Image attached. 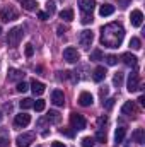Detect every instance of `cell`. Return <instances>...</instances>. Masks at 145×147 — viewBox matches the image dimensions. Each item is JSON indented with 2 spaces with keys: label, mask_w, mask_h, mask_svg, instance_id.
<instances>
[{
  "label": "cell",
  "mask_w": 145,
  "mask_h": 147,
  "mask_svg": "<svg viewBox=\"0 0 145 147\" xmlns=\"http://www.w3.org/2000/svg\"><path fill=\"white\" fill-rule=\"evenodd\" d=\"M121 113L133 118V116L137 115V106H135V103H133V101H126V103L121 106Z\"/></svg>",
  "instance_id": "obj_13"
},
{
  "label": "cell",
  "mask_w": 145,
  "mask_h": 147,
  "mask_svg": "<svg viewBox=\"0 0 145 147\" xmlns=\"http://www.w3.org/2000/svg\"><path fill=\"white\" fill-rule=\"evenodd\" d=\"M63 33H65V29H63V28H62V26H60V28H58V34H60V36H62V34H63Z\"/></svg>",
  "instance_id": "obj_42"
},
{
  "label": "cell",
  "mask_w": 145,
  "mask_h": 147,
  "mask_svg": "<svg viewBox=\"0 0 145 147\" xmlns=\"http://www.w3.org/2000/svg\"><path fill=\"white\" fill-rule=\"evenodd\" d=\"M33 105H34V101L31 98H26V99L21 101V108L22 110H29V108H33Z\"/></svg>",
  "instance_id": "obj_25"
},
{
  "label": "cell",
  "mask_w": 145,
  "mask_h": 147,
  "mask_svg": "<svg viewBox=\"0 0 145 147\" xmlns=\"http://www.w3.org/2000/svg\"><path fill=\"white\" fill-rule=\"evenodd\" d=\"M121 60H123V63L128 65V67H137V60H138V58H137L135 55H132V53H123Z\"/></svg>",
  "instance_id": "obj_17"
},
{
  "label": "cell",
  "mask_w": 145,
  "mask_h": 147,
  "mask_svg": "<svg viewBox=\"0 0 145 147\" xmlns=\"http://www.w3.org/2000/svg\"><path fill=\"white\" fill-rule=\"evenodd\" d=\"M0 33H2V28H0Z\"/></svg>",
  "instance_id": "obj_45"
},
{
  "label": "cell",
  "mask_w": 145,
  "mask_h": 147,
  "mask_svg": "<svg viewBox=\"0 0 145 147\" xmlns=\"http://www.w3.org/2000/svg\"><path fill=\"white\" fill-rule=\"evenodd\" d=\"M28 89H29V87H28V84H26L24 80H22V82H17V91H19V92H26Z\"/></svg>",
  "instance_id": "obj_33"
},
{
  "label": "cell",
  "mask_w": 145,
  "mask_h": 147,
  "mask_svg": "<svg viewBox=\"0 0 145 147\" xmlns=\"http://www.w3.org/2000/svg\"><path fill=\"white\" fill-rule=\"evenodd\" d=\"M51 147H67L63 142H51Z\"/></svg>",
  "instance_id": "obj_39"
},
{
  "label": "cell",
  "mask_w": 145,
  "mask_h": 147,
  "mask_svg": "<svg viewBox=\"0 0 145 147\" xmlns=\"http://www.w3.org/2000/svg\"><path fill=\"white\" fill-rule=\"evenodd\" d=\"M113 105H114V98H109L106 103H103V106L106 108V110H109V108H113Z\"/></svg>",
  "instance_id": "obj_37"
},
{
  "label": "cell",
  "mask_w": 145,
  "mask_h": 147,
  "mask_svg": "<svg viewBox=\"0 0 145 147\" xmlns=\"http://www.w3.org/2000/svg\"><path fill=\"white\" fill-rule=\"evenodd\" d=\"M9 82H17V80H22L24 79V72L22 70H17V69H10L9 75H7Z\"/></svg>",
  "instance_id": "obj_15"
},
{
  "label": "cell",
  "mask_w": 145,
  "mask_h": 147,
  "mask_svg": "<svg viewBox=\"0 0 145 147\" xmlns=\"http://www.w3.org/2000/svg\"><path fill=\"white\" fill-rule=\"evenodd\" d=\"M96 144V139H92V137H84L82 139V147H92Z\"/></svg>",
  "instance_id": "obj_26"
},
{
  "label": "cell",
  "mask_w": 145,
  "mask_h": 147,
  "mask_svg": "<svg viewBox=\"0 0 145 147\" xmlns=\"http://www.w3.org/2000/svg\"><path fill=\"white\" fill-rule=\"evenodd\" d=\"M2 116H3V115H2V111H0V121H2Z\"/></svg>",
  "instance_id": "obj_44"
},
{
  "label": "cell",
  "mask_w": 145,
  "mask_h": 147,
  "mask_svg": "<svg viewBox=\"0 0 145 147\" xmlns=\"http://www.w3.org/2000/svg\"><path fill=\"white\" fill-rule=\"evenodd\" d=\"M22 39V28H12L7 34V45L9 46H17Z\"/></svg>",
  "instance_id": "obj_2"
},
{
  "label": "cell",
  "mask_w": 145,
  "mask_h": 147,
  "mask_svg": "<svg viewBox=\"0 0 145 147\" xmlns=\"http://www.w3.org/2000/svg\"><path fill=\"white\" fill-rule=\"evenodd\" d=\"M0 147H7V140L5 139H0Z\"/></svg>",
  "instance_id": "obj_40"
},
{
  "label": "cell",
  "mask_w": 145,
  "mask_h": 147,
  "mask_svg": "<svg viewBox=\"0 0 145 147\" xmlns=\"http://www.w3.org/2000/svg\"><path fill=\"white\" fill-rule=\"evenodd\" d=\"M130 46H132L133 50H140V48H142V43H140L138 38H132V39H130Z\"/></svg>",
  "instance_id": "obj_27"
},
{
  "label": "cell",
  "mask_w": 145,
  "mask_h": 147,
  "mask_svg": "<svg viewBox=\"0 0 145 147\" xmlns=\"http://www.w3.org/2000/svg\"><path fill=\"white\" fill-rule=\"evenodd\" d=\"M38 17H39V19H41V21H46V19H48V17H50V16H48V14H46V12H38Z\"/></svg>",
  "instance_id": "obj_38"
},
{
  "label": "cell",
  "mask_w": 145,
  "mask_h": 147,
  "mask_svg": "<svg viewBox=\"0 0 145 147\" xmlns=\"http://www.w3.org/2000/svg\"><path fill=\"white\" fill-rule=\"evenodd\" d=\"M114 12V7L111 5V3H104V5H101L99 7V14L103 16V17H106V16H111Z\"/></svg>",
  "instance_id": "obj_20"
},
{
  "label": "cell",
  "mask_w": 145,
  "mask_h": 147,
  "mask_svg": "<svg viewBox=\"0 0 145 147\" xmlns=\"http://www.w3.org/2000/svg\"><path fill=\"white\" fill-rule=\"evenodd\" d=\"M44 106H46V103H44L43 99H38V101H34V105H33V108H34L36 111H43Z\"/></svg>",
  "instance_id": "obj_28"
},
{
  "label": "cell",
  "mask_w": 145,
  "mask_h": 147,
  "mask_svg": "<svg viewBox=\"0 0 145 147\" xmlns=\"http://www.w3.org/2000/svg\"><path fill=\"white\" fill-rule=\"evenodd\" d=\"M125 135H126V128H125V127H118V130H116V134H114V142H116V146H119V144L123 142Z\"/></svg>",
  "instance_id": "obj_18"
},
{
  "label": "cell",
  "mask_w": 145,
  "mask_h": 147,
  "mask_svg": "<svg viewBox=\"0 0 145 147\" xmlns=\"http://www.w3.org/2000/svg\"><path fill=\"white\" fill-rule=\"evenodd\" d=\"M92 41H94V34H92V31L85 29V31L80 33V36H79V43H80V46H82L84 50H89V46L92 45Z\"/></svg>",
  "instance_id": "obj_5"
},
{
  "label": "cell",
  "mask_w": 145,
  "mask_h": 147,
  "mask_svg": "<svg viewBox=\"0 0 145 147\" xmlns=\"http://www.w3.org/2000/svg\"><path fill=\"white\" fill-rule=\"evenodd\" d=\"M55 10H56L55 2H46V14H48V16H51V14H55Z\"/></svg>",
  "instance_id": "obj_29"
},
{
  "label": "cell",
  "mask_w": 145,
  "mask_h": 147,
  "mask_svg": "<svg viewBox=\"0 0 145 147\" xmlns=\"http://www.w3.org/2000/svg\"><path fill=\"white\" fill-rule=\"evenodd\" d=\"M138 101H140V105H145V98H144V96H140V98H138Z\"/></svg>",
  "instance_id": "obj_43"
},
{
  "label": "cell",
  "mask_w": 145,
  "mask_h": 147,
  "mask_svg": "<svg viewBox=\"0 0 145 147\" xmlns=\"http://www.w3.org/2000/svg\"><path fill=\"white\" fill-rule=\"evenodd\" d=\"M17 10L12 7V5H7V7H3L2 10H0V19L2 21H5V22H9V21H15L17 19Z\"/></svg>",
  "instance_id": "obj_4"
},
{
  "label": "cell",
  "mask_w": 145,
  "mask_h": 147,
  "mask_svg": "<svg viewBox=\"0 0 145 147\" xmlns=\"http://www.w3.org/2000/svg\"><path fill=\"white\" fill-rule=\"evenodd\" d=\"M101 58H103L101 50H94V51L91 53V60H92V62H97V60H101Z\"/></svg>",
  "instance_id": "obj_30"
},
{
  "label": "cell",
  "mask_w": 145,
  "mask_h": 147,
  "mask_svg": "<svg viewBox=\"0 0 145 147\" xmlns=\"http://www.w3.org/2000/svg\"><path fill=\"white\" fill-rule=\"evenodd\" d=\"M22 7L26 10H34L38 7V3H36V0H22Z\"/></svg>",
  "instance_id": "obj_24"
},
{
  "label": "cell",
  "mask_w": 145,
  "mask_h": 147,
  "mask_svg": "<svg viewBox=\"0 0 145 147\" xmlns=\"http://www.w3.org/2000/svg\"><path fill=\"white\" fill-rule=\"evenodd\" d=\"M133 142H137V144H144L145 142V132L144 128H137L135 132H133Z\"/></svg>",
  "instance_id": "obj_19"
},
{
  "label": "cell",
  "mask_w": 145,
  "mask_h": 147,
  "mask_svg": "<svg viewBox=\"0 0 145 147\" xmlns=\"http://www.w3.org/2000/svg\"><path fill=\"white\" fill-rule=\"evenodd\" d=\"M106 62H108V65H116V63H118V57L108 55V57H106Z\"/></svg>",
  "instance_id": "obj_34"
},
{
  "label": "cell",
  "mask_w": 145,
  "mask_h": 147,
  "mask_svg": "<svg viewBox=\"0 0 145 147\" xmlns=\"http://www.w3.org/2000/svg\"><path fill=\"white\" fill-rule=\"evenodd\" d=\"M104 77H106V69H104V67H97V69L94 70V75H92V79H94L96 82H101Z\"/></svg>",
  "instance_id": "obj_21"
},
{
  "label": "cell",
  "mask_w": 145,
  "mask_h": 147,
  "mask_svg": "<svg viewBox=\"0 0 145 147\" xmlns=\"http://www.w3.org/2000/svg\"><path fill=\"white\" fill-rule=\"evenodd\" d=\"M130 21H132V26H135V28H140V26H142V22H144V14H142V10H138V9L132 10Z\"/></svg>",
  "instance_id": "obj_10"
},
{
  "label": "cell",
  "mask_w": 145,
  "mask_h": 147,
  "mask_svg": "<svg viewBox=\"0 0 145 147\" xmlns=\"http://www.w3.org/2000/svg\"><path fill=\"white\" fill-rule=\"evenodd\" d=\"M51 103H53L55 106H63V105H65V94H63V91H60V89L53 91V94H51Z\"/></svg>",
  "instance_id": "obj_11"
},
{
  "label": "cell",
  "mask_w": 145,
  "mask_h": 147,
  "mask_svg": "<svg viewBox=\"0 0 145 147\" xmlns=\"http://www.w3.org/2000/svg\"><path fill=\"white\" fill-rule=\"evenodd\" d=\"M29 123H31V115H28V113L15 115V118H14V125H15L17 128H24V127H28Z\"/></svg>",
  "instance_id": "obj_7"
},
{
  "label": "cell",
  "mask_w": 145,
  "mask_h": 147,
  "mask_svg": "<svg viewBox=\"0 0 145 147\" xmlns=\"http://www.w3.org/2000/svg\"><path fill=\"white\" fill-rule=\"evenodd\" d=\"M119 2H121V3H123V5H121V7H123V9H125V7H128V0H119Z\"/></svg>",
  "instance_id": "obj_41"
},
{
  "label": "cell",
  "mask_w": 145,
  "mask_h": 147,
  "mask_svg": "<svg viewBox=\"0 0 145 147\" xmlns=\"http://www.w3.org/2000/svg\"><path fill=\"white\" fill-rule=\"evenodd\" d=\"M113 82H114L116 86H119V84L123 82V74H121V72H116V74H114V79H113Z\"/></svg>",
  "instance_id": "obj_32"
},
{
  "label": "cell",
  "mask_w": 145,
  "mask_h": 147,
  "mask_svg": "<svg viewBox=\"0 0 145 147\" xmlns=\"http://www.w3.org/2000/svg\"><path fill=\"white\" fill-rule=\"evenodd\" d=\"M138 87H140V79H138V74H130V75H128V84H126V89H128L130 92H135V91H138Z\"/></svg>",
  "instance_id": "obj_8"
},
{
  "label": "cell",
  "mask_w": 145,
  "mask_h": 147,
  "mask_svg": "<svg viewBox=\"0 0 145 147\" xmlns=\"http://www.w3.org/2000/svg\"><path fill=\"white\" fill-rule=\"evenodd\" d=\"M63 58L68 63H75V62H79V51L75 48H72V46H68V48L63 50Z\"/></svg>",
  "instance_id": "obj_9"
},
{
  "label": "cell",
  "mask_w": 145,
  "mask_h": 147,
  "mask_svg": "<svg viewBox=\"0 0 145 147\" xmlns=\"http://www.w3.org/2000/svg\"><path fill=\"white\" fill-rule=\"evenodd\" d=\"M60 19H63V21H67V22L73 21V10L72 9H63V10L60 12Z\"/></svg>",
  "instance_id": "obj_23"
},
{
  "label": "cell",
  "mask_w": 145,
  "mask_h": 147,
  "mask_svg": "<svg viewBox=\"0 0 145 147\" xmlns=\"http://www.w3.org/2000/svg\"><path fill=\"white\" fill-rule=\"evenodd\" d=\"M82 22H84V24L92 22V14H84V16H82Z\"/></svg>",
  "instance_id": "obj_36"
},
{
  "label": "cell",
  "mask_w": 145,
  "mask_h": 147,
  "mask_svg": "<svg viewBox=\"0 0 145 147\" xmlns=\"http://www.w3.org/2000/svg\"><path fill=\"white\" fill-rule=\"evenodd\" d=\"M79 7L84 14H92V10L96 7V2L94 0H79Z\"/></svg>",
  "instance_id": "obj_12"
},
{
  "label": "cell",
  "mask_w": 145,
  "mask_h": 147,
  "mask_svg": "<svg viewBox=\"0 0 145 147\" xmlns=\"http://www.w3.org/2000/svg\"><path fill=\"white\" fill-rule=\"evenodd\" d=\"M60 120H62V116H60L58 111H50V113L46 115V121H48V123H58Z\"/></svg>",
  "instance_id": "obj_22"
},
{
  "label": "cell",
  "mask_w": 145,
  "mask_h": 147,
  "mask_svg": "<svg viewBox=\"0 0 145 147\" xmlns=\"http://www.w3.org/2000/svg\"><path fill=\"white\" fill-rule=\"evenodd\" d=\"M34 139H36L34 132H26V134H22L15 139V144H17V147H29L34 142Z\"/></svg>",
  "instance_id": "obj_3"
},
{
  "label": "cell",
  "mask_w": 145,
  "mask_h": 147,
  "mask_svg": "<svg viewBox=\"0 0 145 147\" xmlns=\"http://www.w3.org/2000/svg\"><path fill=\"white\" fill-rule=\"evenodd\" d=\"M125 29L119 22H109L101 28V45L108 48H118L123 43Z\"/></svg>",
  "instance_id": "obj_1"
},
{
  "label": "cell",
  "mask_w": 145,
  "mask_h": 147,
  "mask_svg": "<svg viewBox=\"0 0 145 147\" xmlns=\"http://www.w3.org/2000/svg\"><path fill=\"white\" fill-rule=\"evenodd\" d=\"M96 139H97L99 142H106V132H103V128H99V130H97Z\"/></svg>",
  "instance_id": "obj_31"
},
{
  "label": "cell",
  "mask_w": 145,
  "mask_h": 147,
  "mask_svg": "<svg viewBox=\"0 0 145 147\" xmlns=\"http://www.w3.org/2000/svg\"><path fill=\"white\" fill-rule=\"evenodd\" d=\"M33 53H34V48H33L31 43H28L26 45V57H33Z\"/></svg>",
  "instance_id": "obj_35"
},
{
  "label": "cell",
  "mask_w": 145,
  "mask_h": 147,
  "mask_svg": "<svg viewBox=\"0 0 145 147\" xmlns=\"http://www.w3.org/2000/svg\"><path fill=\"white\" fill-rule=\"evenodd\" d=\"M44 89H46V87H44V84H43V82H39V80H36V79L31 82V91H33V94H34V96H41V94L44 92Z\"/></svg>",
  "instance_id": "obj_16"
},
{
  "label": "cell",
  "mask_w": 145,
  "mask_h": 147,
  "mask_svg": "<svg viewBox=\"0 0 145 147\" xmlns=\"http://www.w3.org/2000/svg\"><path fill=\"white\" fill-rule=\"evenodd\" d=\"M70 123H72L73 130H84L85 125H87L85 118H84L82 115H79V113H72V115H70Z\"/></svg>",
  "instance_id": "obj_6"
},
{
  "label": "cell",
  "mask_w": 145,
  "mask_h": 147,
  "mask_svg": "<svg viewBox=\"0 0 145 147\" xmlns=\"http://www.w3.org/2000/svg\"><path fill=\"white\" fill-rule=\"evenodd\" d=\"M92 103H94V98H92L91 92H80V96H79V105L80 106H91Z\"/></svg>",
  "instance_id": "obj_14"
}]
</instances>
